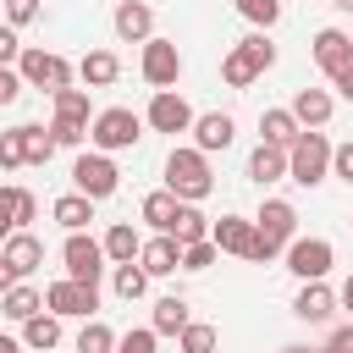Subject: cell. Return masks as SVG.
Instances as JSON below:
<instances>
[{
    "label": "cell",
    "mask_w": 353,
    "mask_h": 353,
    "mask_svg": "<svg viewBox=\"0 0 353 353\" xmlns=\"http://www.w3.org/2000/svg\"><path fill=\"white\" fill-rule=\"evenodd\" d=\"M276 66V44L265 39V33H248V39H237L232 50H226V61H221V77L232 83V88H248L254 77H265Z\"/></svg>",
    "instance_id": "obj_3"
},
{
    "label": "cell",
    "mask_w": 353,
    "mask_h": 353,
    "mask_svg": "<svg viewBox=\"0 0 353 353\" xmlns=\"http://www.w3.org/2000/svg\"><path fill=\"white\" fill-rule=\"evenodd\" d=\"M22 138H28V165H50V154L61 149L50 127H22Z\"/></svg>",
    "instance_id": "obj_35"
},
{
    "label": "cell",
    "mask_w": 353,
    "mask_h": 353,
    "mask_svg": "<svg viewBox=\"0 0 353 353\" xmlns=\"http://www.w3.org/2000/svg\"><path fill=\"white\" fill-rule=\"evenodd\" d=\"M138 72H143V83L160 94V88H176V77H182V50H176V39H149L143 44V55H138Z\"/></svg>",
    "instance_id": "obj_9"
},
{
    "label": "cell",
    "mask_w": 353,
    "mask_h": 353,
    "mask_svg": "<svg viewBox=\"0 0 353 353\" xmlns=\"http://www.w3.org/2000/svg\"><path fill=\"white\" fill-rule=\"evenodd\" d=\"M232 138H237V121H232L226 110H204V116L193 121V149H204V154L226 149Z\"/></svg>",
    "instance_id": "obj_19"
},
{
    "label": "cell",
    "mask_w": 353,
    "mask_h": 353,
    "mask_svg": "<svg viewBox=\"0 0 353 353\" xmlns=\"http://www.w3.org/2000/svg\"><path fill=\"white\" fill-rule=\"evenodd\" d=\"M154 347H160L154 325H138V331H121L116 336V353H154Z\"/></svg>",
    "instance_id": "obj_38"
},
{
    "label": "cell",
    "mask_w": 353,
    "mask_h": 353,
    "mask_svg": "<svg viewBox=\"0 0 353 353\" xmlns=\"http://www.w3.org/2000/svg\"><path fill=\"white\" fill-rule=\"evenodd\" d=\"M281 353H314V347H281Z\"/></svg>",
    "instance_id": "obj_53"
},
{
    "label": "cell",
    "mask_w": 353,
    "mask_h": 353,
    "mask_svg": "<svg viewBox=\"0 0 353 353\" xmlns=\"http://www.w3.org/2000/svg\"><path fill=\"white\" fill-rule=\"evenodd\" d=\"M281 176H287V149H270V143H259V149L248 154V182L270 188V182H281Z\"/></svg>",
    "instance_id": "obj_24"
},
{
    "label": "cell",
    "mask_w": 353,
    "mask_h": 353,
    "mask_svg": "<svg viewBox=\"0 0 353 353\" xmlns=\"http://www.w3.org/2000/svg\"><path fill=\"white\" fill-rule=\"evenodd\" d=\"M237 11H243L259 33H270V28L281 22V0H237Z\"/></svg>",
    "instance_id": "obj_37"
},
{
    "label": "cell",
    "mask_w": 353,
    "mask_h": 353,
    "mask_svg": "<svg viewBox=\"0 0 353 353\" xmlns=\"http://www.w3.org/2000/svg\"><path fill=\"white\" fill-rule=\"evenodd\" d=\"M171 237L188 248V243H204L210 237V215L199 210V204H182V215H176V226H171Z\"/></svg>",
    "instance_id": "obj_31"
},
{
    "label": "cell",
    "mask_w": 353,
    "mask_h": 353,
    "mask_svg": "<svg viewBox=\"0 0 353 353\" xmlns=\"http://www.w3.org/2000/svg\"><path fill=\"white\" fill-rule=\"evenodd\" d=\"M210 243H215L221 254L254 259V243H259V232H254V215H221V221L210 226Z\"/></svg>",
    "instance_id": "obj_13"
},
{
    "label": "cell",
    "mask_w": 353,
    "mask_h": 353,
    "mask_svg": "<svg viewBox=\"0 0 353 353\" xmlns=\"http://www.w3.org/2000/svg\"><path fill=\"white\" fill-rule=\"evenodd\" d=\"M44 309H50V314H61V320H94V309H99V287L61 276V281H50V287H44Z\"/></svg>",
    "instance_id": "obj_8"
},
{
    "label": "cell",
    "mask_w": 353,
    "mask_h": 353,
    "mask_svg": "<svg viewBox=\"0 0 353 353\" xmlns=\"http://www.w3.org/2000/svg\"><path fill=\"white\" fill-rule=\"evenodd\" d=\"M331 88H336V94H342V99H353V61H347V66H342V72H336V77H331Z\"/></svg>",
    "instance_id": "obj_48"
},
{
    "label": "cell",
    "mask_w": 353,
    "mask_h": 353,
    "mask_svg": "<svg viewBox=\"0 0 353 353\" xmlns=\"http://www.w3.org/2000/svg\"><path fill=\"white\" fill-rule=\"evenodd\" d=\"M11 287H17V276H11V265H6V259H0V298H6V292H11Z\"/></svg>",
    "instance_id": "obj_49"
},
{
    "label": "cell",
    "mask_w": 353,
    "mask_h": 353,
    "mask_svg": "<svg viewBox=\"0 0 353 353\" xmlns=\"http://www.w3.org/2000/svg\"><path fill=\"white\" fill-rule=\"evenodd\" d=\"M50 99H55V121L88 127V88H61V94H50Z\"/></svg>",
    "instance_id": "obj_32"
},
{
    "label": "cell",
    "mask_w": 353,
    "mask_h": 353,
    "mask_svg": "<svg viewBox=\"0 0 353 353\" xmlns=\"http://www.w3.org/2000/svg\"><path fill=\"white\" fill-rule=\"evenodd\" d=\"M110 287H116V298H127V303H132V298H143V292H149V270H143L138 259H132V265H110Z\"/></svg>",
    "instance_id": "obj_30"
},
{
    "label": "cell",
    "mask_w": 353,
    "mask_h": 353,
    "mask_svg": "<svg viewBox=\"0 0 353 353\" xmlns=\"http://www.w3.org/2000/svg\"><path fill=\"white\" fill-rule=\"evenodd\" d=\"M287 110L298 116V127H303V132H320V127L331 121V110H336V99H331L325 88H298Z\"/></svg>",
    "instance_id": "obj_17"
},
{
    "label": "cell",
    "mask_w": 353,
    "mask_h": 353,
    "mask_svg": "<svg viewBox=\"0 0 353 353\" xmlns=\"http://www.w3.org/2000/svg\"><path fill=\"white\" fill-rule=\"evenodd\" d=\"M336 303H342V309H347V314H353V276H347V281H342V292H336Z\"/></svg>",
    "instance_id": "obj_50"
},
{
    "label": "cell",
    "mask_w": 353,
    "mask_h": 353,
    "mask_svg": "<svg viewBox=\"0 0 353 353\" xmlns=\"http://www.w3.org/2000/svg\"><path fill=\"white\" fill-rule=\"evenodd\" d=\"M138 138H143V116L127 110V105H110V110H99V116L88 121V143H94L99 154H121V149H132Z\"/></svg>",
    "instance_id": "obj_4"
},
{
    "label": "cell",
    "mask_w": 353,
    "mask_h": 353,
    "mask_svg": "<svg viewBox=\"0 0 353 353\" xmlns=\"http://www.w3.org/2000/svg\"><path fill=\"white\" fill-rule=\"evenodd\" d=\"M215 254H221V248H215L210 237H204V243H188V248H182V270H210Z\"/></svg>",
    "instance_id": "obj_39"
},
{
    "label": "cell",
    "mask_w": 353,
    "mask_h": 353,
    "mask_svg": "<svg viewBox=\"0 0 353 353\" xmlns=\"http://www.w3.org/2000/svg\"><path fill=\"white\" fill-rule=\"evenodd\" d=\"M292 314H298V320H309V325H320V320H331V314H336V292H331L325 281H303V287H298V298H292Z\"/></svg>",
    "instance_id": "obj_20"
},
{
    "label": "cell",
    "mask_w": 353,
    "mask_h": 353,
    "mask_svg": "<svg viewBox=\"0 0 353 353\" xmlns=\"http://www.w3.org/2000/svg\"><path fill=\"white\" fill-rule=\"evenodd\" d=\"M0 259L11 265V276H17V281H28V276L44 265V243H39L33 232H11V237H6V248H0Z\"/></svg>",
    "instance_id": "obj_16"
},
{
    "label": "cell",
    "mask_w": 353,
    "mask_h": 353,
    "mask_svg": "<svg viewBox=\"0 0 353 353\" xmlns=\"http://www.w3.org/2000/svg\"><path fill=\"white\" fill-rule=\"evenodd\" d=\"M33 17H39V0H6V22L11 28H28Z\"/></svg>",
    "instance_id": "obj_44"
},
{
    "label": "cell",
    "mask_w": 353,
    "mask_h": 353,
    "mask_svg": "<svg viewBox=\"0 0 353 353\" xmlns=\"http://www.w3.org/2000/svg\"><path fill=\"white\" fill-rule=\"evenodd\" d=\"M99 243H105V259H110V265H132V259L143 254V237H138L127 221H116V226H110Z\"/></svg>",
    "instance_id": "obj_25"
},
{
    "label": "cell",
    "mask_w": 353,
    "mask_h": 353,
    "mask_svg": "<svg viewBox=\"0 0 353 353\" xmlns=\"http://www.w3.org/2000/svg\"><path fill=\"white\" fill-rule=\"evenodd\" d=\"M298 138H303V127H298L292 110H259V143H270V149H292Z\"/></svg>",
    "instance_id": "obj_21"
},
{
    "label": "cell",
    "mask_w": 353,
    "mask_h": 353,
    "mask_svg": "<svg viewBox=\"0 0 353 353\" xmlns=\"http://www.w3.org/2000/svg\"><path fill=\"white\" fill-rule=\"evenodd\" d=\"M77 353H116V331L105 320H83L77 331Z\"/></svg>",
    "instance_id": "obj_33"
},
{
    "label": "cell",
    "mask_w": 353,
    "mask_h": 353,
    "mask_svg": "<svg viewBox=\"0 0 353 353\" xmlns=\"http://www.w3.org/2000/svg\"><path fill=\"white\" fill-rule=\"evenodd\" d=\"M254 232H259V243H254V265H270V259L298 237V210H292L287 199H265L259 215H254Z\"/></svg>",
    "instance_id": "obj_2"
},
{
    "label": "cell",
    "mask_w": 353,
    "mask_h": 353,
    "mask_svg": "<svg viewBox=\"0 0 353 353\" xmlns=\"http://www.w3.org/2000/svg\"><path fill=\"white\" fill-rule=\"evenodd\" d=\"M138 265L149 270V281H154V276H176V270H182V243H176V237H165V232H154V237L143 243Z\"/></svg>",
    "instance_id": "obj_18"
},
{
    "label": "cell",
    "mask_w": 353,
    "mask_h": 353,
    "mask_svg": "<svg viewBox=\"0 0 353 353\" xmlns=\"http://www.w3.org/2000/svg\"><path fill=\"white\" fill-rule=\"evenodd\" d=\"M149 325H154V336H182V331L193 325V314H188V298H176V292H171V298H160Z\"/></svg>",
    "instance_id": "obj_26"
},
{
    "label": "cell",
    "mask_w": 353,
    "mask_h": 353,
    "mask_svg": "<svg viewBox=\"0 0 353 353\" xmlns=\"http://www.w3.org/2000/svg\"><path fill=\"white\" fill-rule=\"evenodd\" d=\"M176 215H182V199H176L171 188H160V193H149V199H143V221H149L154 232H165V237H171Z\"/></svg>",
    "instance_id": "obj_27"
},
{
    "label": "cell",
    "mask_w": 353,
    "mask_h": 353,
    "mask_svg": "<svg viewBox=\"0 0 353 353\" xmlns=\"http://www.w3.org/2000/svg\"><path fill=\"white\" fill-rule=\"evenodd\" d=\"M331 6H336V11H347V17H353V0H331Z\"/></svg>",
    "instance_id": "obj_52"
},
{
    "label": "cell",
    "mask_w": 353,
    "mask_h": 353,
    "mask_svg": "<svg viewBox=\"0 0 353 353\" xmlns=\"http://www.w3.org/2000/svg\"><path fill=\"white\" fill-rule=\"evenodd\" d=\"M331 176H336V182H347V188H353V138H347V143H336V149H331Z\"/></svg>",
    "instance_id": "obj_40"
},
{
    "label": "cell",
    "mask_w": 353,
    "mask_h": 353,
    "mask_svg": "<svg viewBox=\"0 0 353 353\" xmlns=\"http://www.w3.org/2000/svg\"><path fill=\"white\" fill-rule=\"evenodd\" d=\"M320 353H353V325H336V331H331V342H325Z\"/></svg>",
    "instance_id": "obj_47"
},
{
    "label": "cell",
    "mask_w": 353,
    "mask_h": 353,
    "mask_svg": "<svg viewBox=\"0 0 353 353\" xmlns=\"http://www.w3.org/2000/svg\"><path fill=\"white\" fill-rule=\"evenodd\" d=\"M110 22H116V39H121V44H149V39H154V11H149L143 0H121Z\"/></svg>",
    "instance_id": "obj_15"
},
{
    "label": "cell",
    "mask_w": 353,
    "mask_h": 353,
    "mask_svg": "<svg viewBox=\"0 0 353 353\" xmlns=\"http://www.w3.org/2000/svg\"><path fill=\"white\" fill-rule=\"evenodd\" d=\"M77 77H83L88 88H110V83L121 77V61H116V50H88V55L77 61Z\"/></svg>",
    "instance_id": "obj_22"
},
{
    "label": "cell",
    "mask_w": 353,
    "mask_h": 353,
    "mask_svg": "<svg viewBox=\"0 0 353 353\" xmlns=\"http://www.w3.org/2000/svg\"><path fill=\"white\" fill-rule=\"evenodd\" d=\"M331 265H336V248H331L325 237H292V243H287V270H292L298 281H325Z\"/></svg>",
    "instance_id": "obj_10"
},
{
    "label": "cell",
    "mask_w": 353,
    "mask_h": 353,
    "mask_svg": "<svg viewBox=\"0 0 353 353\" xmlns=\"http://www.w3.org/2000/svg\"><path fill=\"white\" fill-rule=\"evenodd\" d=\"M28 83H22V72L17 66H0V105H17V94H22Z\"/></svg>",
    "instance_id": "obj_45"
},
{
    "label": "cell",
    "mask_w": 353,
    "mask_h": 353,
    "mask_svg": "<svg viewBox=\"0 0 353 353\" xmlns=\"http://www.w3.org/2000/svg\"><path fill=\"white\" fill-rule=\"evenodd\" d=\"M17 72H22V83H28V88H44V94L72 88V61H66V55H55V50H22Z\"/></svg>",
    "instance_id": "obj_7"
},
{
    "label": "cell",
    "mask_w": 353,
    "mask_h": 353,
    "mask_svg": "<svg viewBox=\"0 0 353 353\" xmlns=\"http://www.w3.org/2000/svg\"><path fill=\"white\" fill-rule=\"evenodd\" d=\"M50 215H55L66 232H88V221H94V199H83V193H61V199L50 204Z\"/></svg>",
    "instance_id": "obj_28"
},
{
    "label": "cell",
    "mask_w": 353,
    "mask_h": 353,
    "mask_svg": "<svg viewBox=\"0 0 353 353\" xmlns=\"http://www.w3.org/2000/svg\"><path fill=\"white\" fill-rule=\"evenodd\" d=\"M22 347H33V353H50V347H61V314H33L28 325H22Z\"/></svg>",
    "instance_id": "obj_29"
},
{
    "label": "cell",
    "mask_w": 353,
    "mask_h": 353,
    "mask_svg": "<svg viewBox=\"0 0 353 353\" xmlns=\"http://www.w3.org/2000/svg\"><path fill=\"white\" fill-rule=\"evenodd\" d=\"M165 188L182 199V204H199L215 193V176H210V154L204 149H171L165 154Z\"/></svg>",
    "instance_id": "obj_1"
},
{
    "label": "cell",
    "mask_w": 353,
    "mask_h": 353,
    "mask_svg": "<svg viewBox=\"0 0 353 353\" xmlns=\"http://www.w3.org/2000/svg\"><path fill=\"white\" fill-rule=\"evenodd\" d=\"M331 138L325 132H303L292 149H287V176L298 182V188H320L325 176H331Z\"/></svg>",
    "instance_id": "obj_5"
},
{
    "label": "cell",
    "mask_w": 353,
    "mask_h": 353,
    "mask_svg": "<svg viewBox=\"0 0 353 353\" xmlns=\"http://www.w3.org/2000/svg\"><path fill=\"white\" fill-rule=\"evenodd\" d=\"M17 232V188H6L0 182V243Z\"/></svg>",
    "instance_id": "obj_41"
},
{
    "label": "cell",
    "mask_w": 353,
    "mask_h": 353,
    "mask_svg": "<svg viewBox=\"0 0 353 353\" xmlns=\"http://www.w3.org/2000/svg\"><path fill=\"white\" fill-rule=\"evenodd\" d=\"M33 221H39V199H33L28 188H17V232H28Z\"/></svg>",
    "instance_id": "obj_43"
},
{
    "label": "cell",
    "mask_w": 353,
    "mask_h": 353,
    "mask_svg": "<svg viewBox=\"0 0 353 353\" xmlns=\"http://www.w3.org/2000/svg\"><path fill=\"white\" fill-rule=\"evenodd\" d=\"M309 50H314V66H320L325 77H336V72L353 61V33H342V28H320Z\"/></svg>",
    "instance_id": "obj_14"
},
{
    "label": "cell",
    "mask_w": 353,
    "mask_h": 353,
    "mask_svg": "<svg viewBox=\"0 0 353 353\" xmlns=\"http://www.w3.org/2000/svg\"><path fill=\"white\" fill-rule=\"evenodd\" d=\"M50 132H55L61 149H77V143L88 138V127H77V121H50Z\"/></svg>",
    "instance_id": "obj_42"
},
{
    "label": "cell",
    "mask_w": 353,
    "mask_h": 353,
    "mask_svg": "<svg viewBox=\"0 0 353 353\" xmlns=\"http://www.w3.org/2000/svg\"><path fill=\"white\" fill-rule=\"evenodd\" d=\"M72 182H77V193L83 199H110L116 188H121V171H116V160L110 154H99V149H83L77 160H72Z\"/></svg>",
    "instance_id": "obj_6"
},
{
    "label": "cell",
    "mask_w": 353,
    "mask_h": 353,
    "mask_svg": "<svg viewBox=\"0 0 353 353\" xmlns=\"http://www.w3.org/2000/svg\"><path fill=\"white\" fill-rule=\"evenodd\" d=\"M17 165H28V138H22V127H6L0 132V171H17Z\"/></svg>",
    "instance_id": "obj_36"
},
{
    "label": "cell",
    "mask_w": 353,
    "mask_h": 353,
    "mask_svg": "<svg viewBox=\"0 0 353 353\" xmlns=\"http://www.w3.org/2000/svg\"><path fill=\"white\" fill-rule=\"evenodd\" d=\"M0 248H6V243H0Z\"/></svg>",
    "instance_id": "obj_54"
},
{
    "label": "cell",
    "mask_w": 353,
    "mask_h": 353,
    "mask_svg": "<svg viewBox=\"0 0 353 353\" xmlns=\"http://www.w3.org/2000/svg\"><path fill=\"white\" fill-rule=\"evenodd\" d=\"M215 342H221V331H215L210 320H193V325L176 336V347H182V353H215Z\"/></svg>",
    "instance_id": "obj_34"
},
{
    "label": "cell",
    "mask_w": 353,
    "mask_h": 353,
    "mask_svg": "<svg viewBox=\"0 0 353 353\" xmlns=\"http://www.w3.org/2000/svg\"><path fill=\"white\" fill-rule=\"evenodd\" d=\"M193 121H199V116H193V105H188L176 88H160V94L149 99V110H143V127L171 132V138H176V132H193Z\"/></svg>",
    "instance_id": "obj_12"
},
{
    "label": "cell",
    "mask_w": 353,
    "mask_h": 353,
    "mask_svg": "<svg viewBox=\"0 0 353 353\" xmlns=\"http://www.w3.org/2000/svg\"><path fill=\"white\" fill-rule=\"evenodd\" d=\"M11 61H22V39L11 22H0V66H11Z\"/></svg>",
    "instance_id": "obj_46"
},
{
    "label": "cell",
    "mask_w": 353,
    "mask_h": 353,
    "mask_svg": "<svg viewBox=\"0 0 353 353\" xmlns=\"http://www.w3.org/2000/svg\"><path fill=\"white\" fill-rule=\"evenodd\" d=\"M61 259H66V276H72V281H88V287H99V276H105V243H94L88 232H66V248H61Z\"/></svg>",
    "instance_id": "obj_11"
},
{
    "label": "cell",
    "mask_w": 353,
    "mask_h": 353,
    "mask_svg": "<svg viewBox=\"0 0 353 353\" xmlns=\"http://www.w3.org/2000/svg\"><path fill=\"white\" fill-rule=\"evenodd\" d=\"M0 353H22V342L17 336H0Z\"/></svg>",
    "instance_id": "obj_51"
},
{
    "label": "cell",
    "mask_w": 353,
    "mask_h": 353,
    "mask_svg": "<svg viewBox=\"0 0 353 353\" xmlns=\"http://www.w3.org/2000/svg\"><path fill=\"white\" fill-rule=\"evenodd\" d=\"M0 314H6V320H17V325H28L33 314H44V292H39V287H28V281H17V287L0 298Z\"/></svg>",
    "instance_id": "obj_23"
}]
</instances>
